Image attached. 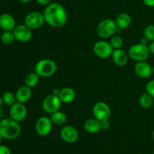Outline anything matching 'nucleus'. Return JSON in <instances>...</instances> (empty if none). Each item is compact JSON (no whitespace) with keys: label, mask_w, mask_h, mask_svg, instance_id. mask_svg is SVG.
<instances>
[{"label":"nucleus","mask_w":154,"mask_h":154,"mask_svg":"<svg viewBox=\"0 0 154 154\" xmlns=\"http://www.w3.org/2000/svg\"><path fill=\"white\" fill-rule=\"evenodd\" d=\"M135 74L141 79H147L153 74V66L146 61L137 62L134 67Z\"/></svg>","instance_id":"nucleus-14"},{"label":"nucleus","mask_w":154,"mask_h":154,"mask_svg":"<svg viewBox=\"0 0 154 154\" xmlns=\"http://www.w3.org/2000/svg\"><path fill=\"white\" fill-rule=\"evenodd\" d=\"M93 113L94 118L100 122H104V121H108L110 119L111 110L106 103L103 101H99L93 106Z\"/></svg>","instance_id":"nucleus-6"},{"label":"nucleus","mask_w":154,"mask_h":154,"mask_svg":"<svg viewBox=\"0 0 154 154\" xmlns=\"http://www.w3.org/2000/svg\"><path fill=\"white\" fill-rule=\"evenodd\" d=\"M58 96L62 103L70 104L72 101H75L76 98V93H75V91L72 88L65 87L60 90Z\"/></svg>","instance_id":"nucleus-18"},{"label":"nucleus","mask_w":154,"mask_h":154,"mask_svg":"<svg viewBox=\"0 0 154 154\" xmlns=\"http://www.w3.org/2000/svg\"><path fill=\"white\" fill-rule=\"evenodd\" d=\"M149 49H150V54H153L154 55V41L150 42V45H149Z\"/></svg>","instance_id":"nucleus-33"},{"label":"nucleus","mask_w":154,"mask_h":154,"mask_svg":"<svg viewBox=\"0 0 154 154\" xmlns=\"http://www.w3.org/2000/svg\"><path fill=\"white\" fill-rule=\"evenodd\" d=\"M111 57H112L114 63L119 66H123L126 65L128 60H129L128 54H126V51H123L121 48L114 50L112 54H111Z\"/></svg>","instance_id":"nucleus-16"},{"label":"nucleus","mask_w":154,"mask_h":154,"mask_svg":"<svg viewBox=\"0 0 154 154\" xmlns=\"http://www.w3.org/2000/svg\"><path fill=\"white\" fill-rule=\"evenodd\" d=\"M60 137L65 142L69 143H75L79 137L78 131L72 125L63 126L60 130Z\"/></svg>","instance_id":"nucleus-13"},{"label":"nucleus","mask_w":154,"mask_h":154,"mask_svg":"<svg viewBox=\"0 0 154 154\" xmlns=\"http://www.w3.org/2000/svg\"><path fill=\"white\" fill-rule=\"evenodd\" d=\"M144 37L149 42L154 41V25L147 26L144 30Z\"/></svg>","instance_id":"nucleus-27"},{"label":"nucleus","mask_w":154,"mask_h":154,"mask_svg":"<svg viewBox=\"0 0 154 154\" xmlns=\"http://www.w3.org/2000/svg\"><path fill=\"white\" fill-rule=\"evenodd\" d=\"M110 44L112 46V48H114V50L120 49L123 45V39L120 36L115 35V36H113L111 37Z\"/></svg>","instance_id":"nucleus-26"},{"label":"nucleus","mask_w":154,"mask_h":154,"mask_svg":"<svg viewBox=\"0 0 154 154\" xmlns=\"http://www.w3.org/2000/svg\"><path fill=\"white\" fill-rule=\"evenodd\" d=\"M143 2L148 7H154V0H143Z\"/></svg>","instance_id":"nucleus-30"},{"label":"nucleus","mask_w":154,"mask_h":154,"mask_svg":"<svg viewBox=\"0 0 154 154\" xmlns=\"http://www.w3.org/2000/svg\"><path fill=\"white\" fill-rule=\"evenodd\" d=\"M0 27L4 31H13L16 27V21L14 17L7 13L0 15Z\"/></svg>","instance_id":"nucleus-15"},{"label":"nucleus","mask_w":154,"mask_h":154,"mask_svg":"<svg viewBox=\"0 0 154 154\" xmlns=\"http://www.w3.org/2000/svg\"><path fill=\"white\" fill-rule=\"evenodd\" d=\"M139 104L144 109L150 108L153 104V98L147 92L143 93L139 98Z\"/></svg>","instance_id":"nucleus-22"},{"label":"nucleus","mask_w":154,"mask_h":154,"mask_svg":"<svg viewBox=\"0 0 154 154\" xmlns=\"http://www.w3.org/2000/svg\"><path fill=\"white\" fill-rule=\"evenodd\" d=\"M114 51V48L110 42L106 41H98L93 45V52L97 57L105 59L111 57Z\"/></svg>","instance_id":"nucleus-9"},{"label":"nucleus","mask_w":154,"mask_h":154,"mask_svg":"<svg viewBox=\"0 0 154 154\" xmlns=\"http://www.w3.org/2000/svg\"><path fill=\"white\" fill-rule=\"evenodd\" d=\"M102 124V129H107L110 127V123L108 121H104V122H101Z\"/></svg>","instance_id":"nucleus-32"},{"label":"nucleus","mask_w":154,"mask_h":154,"mask_svg":"<svg viewBox=\"0 0 154 154\" xmlns=\"http://www.w3.org/2000/svg\"><path fill=\"white\" fill-rule=\"evenodd\" d=\"M34 69L40 77H50L57 71V63L51 59H42L36 63Z\"/></svg>","instance_id":"nucleus-3"},{"label":"nucleus","mask_w":154,"mask_h":154,"mask_svg":"<svg viewBox=\"0 0 154 154\" xmlns=\"http://www.w3.org/2000/svg\"><path fill=\"white\" fill-rule=\"evenodd\" d=\"M9 115H10V118L16 122H22L26 117L27 110L23 104L16 102L10 107Z\"/></svg>","instance_id":"nucleus-12"},{"label":"nucleus","mask_w":154,"mask_h":154,"mask_svg":"<svg viewBox=\"0 0 154 154\" xmlns=\"http://www.w3.org/2000/svg\"><path fill=\"white\" fill-rule=\"evenodd\" d=\"M3 116H4V110L1 107H0V121L3 119Z\"/></svg>","instance_id":"nucleus-34"},{"label":"nucleus","mask_w":154,"mask_h":154,"mask_svg":"<svg viewBox=\"0 0 154 154\" xmlns=\"http://www.w3.org/2000/svg\"><path fill=\"white\" fill-rule=\"evenodd\" d=\"M62 101H60L58 95H56L52 94L49 95L45 98V99L42 101V108L44 111L46 113L52 114L55 112L60 110L61 107Z\"/></svg>","instance_id":"nucleus-8"},{"label":"nucleus","mask_w":154,"mask_h":154,"mask_svg":"<svg viewBox=\"0 0 154 154\" xmlns=\"http://www.w3.org/2000/svg\"><path fill=\"white\" fill-rule=\"evenodd\" d=\"M20 2H21L23 3H28L29 2H31L32 0H19Z\"/></svg>","instance_id":"nucleus-35"},{"label":"nucleus","mask_w":154,"mask_h":154,"mask_svg":"<svg viewBox=\"0 0 154 154\" xmlns=\"http://www.w3.org/2000/svg\"><path fill=\"white\" fill-rule=\"evenodd\" d=\"M152 137H153V140H154V129H153V132H152Z\"/></svg>","instance_id":"nucleus-37"},{"label":"nucleus","mask_w":154,"mask_h":154,"mask_svg":"<svg viewBox=\"0 0 154 154\" xmlns=\"http://www.w3.org/2000/svg\"><path fill=\"white\" fill-rule=\"evenodd\" d=\"M45 22L54 28L62 27L67 22L66 9L60 3H50L43 12Z\"/></svg>","instance_id":"nucleus-1"},{"label":"nucleus","mask_w":154,"mask_h":154,"mask_svg":"<svg viewBox=\"0 0 154 154\" xmlns=\"http://www.w3.org/2000/svg\"><path fill=\"white\" fill-rule=\"evenodd\" d=\"M50 118H51L53 124L56 125H63V124L66 123V119H67L66 113H64L62 111H60V110L52 113Z\"/></svg>","instance_id":"nucleus-21"},{"label":"nucleus","mask_w":154,"mask_h":154,"mask_svg":"<svg viewBox=\"0 0 154 154\" xmlns=\"http://www.w3.org/2000/svg\"><path fill=\"white\" fill-rule=\"evenodd\" d=\"M146 92L147 94L150 95L151 97H153L154 99V79H151L147 83L146 85Z\"/></svg>","instance_id":"nucleus-28"},{"label":"nucleus","mask_w":154,"mask_h":154,"mask_svg":"<svg viewBox=\"0 0 154 154\" xmlns=\"http://www.w3.org/2000/svg\"><path fill=\"white\" fill-rule=\"evenodd\" d=\"M14 35L13 31H4L1 35V41L5 45H10L14 42Z\"/></svg>","instance_id":"nucleus-24"},{"label":"nucleus","mask_w":154,"mask_h":154,"mask_svg":"<svg viewBox=\"0 0 154 154\" xmlns=\"http://www.w3.org/2000/svg\"><path fill=\"white\" fill-rule=\"evenodd\" d=\"M2 139H3V137H2V135H1V134H0V143H1V142H2Z\"/></svg>","instance_id":"nucleus-38"},{"label":"nucleus","mask_w":154,"mask_h":154,"mask_svg":"<svg viewBox=\"0 0 154 154\" xmlns=\"http://www.w3.org/2000/svg\"><path fill=\"white\" fill-rule=\"evenodd\" d=\"M115 22L118 29H126L130 26L132 18L129 14L120 13L116 18Z\"/></svg>","instance_id":"nucleus-20"},{"label":"nucleus","mask_w":154,"mask_h":154,"mask_svg":"<svg viewBox=\"0 0 154 154\" xmlns=\"http://www.w3.org/2000/svg\"><path fill=\"white\" fill-rule=\"evenodd\" d=\"M13 33L14 35L15 39L20 42H28L31 40L32 33L31 29L29 28L25 24H19L16 26L13 30Z\"/></svg>","instance_id":"nucleus-11"},{"label":"nucleus","mask_w":154,"mask_h":154,"mask_svg":"<svg viewBox=\"0 0 154 154\" xmlns=\"http://www.w3.org/2000/svg\"><path fill=\"white\" fill-rule=\"evenodd\" d=\"M153 154H154V150H153Z\"/></svg>","instance_id":"nucleus-39"},{"label":"nucleus","mask_w":154,"mask_h":154,"mask_svg":"<svg viewBox=\"0 0 154 154\" xmlns=\"http://www.w3.org/2000/svg\"><path fill=\"white\" fill-rule=\"evenodd\" d=\"M38 3L42 5H48L51 3V0H36Z\"/></svg>","instance_id":"nucleus-31"},{"label":"nucleus","mask_w":154,"mask_h":154,"mask_svg":"<svg viewBox=\"0 0 154 154\" xmlns=\"http://www.w3.org/2000/svg\"><path fill=\"white\" fill-rule=\"evenodd\" d=\"M118 30L115 21L111 19H105L99 23L96 28V33L99 37L108 39L112 37Z\"/></svg>","instance_id":"nucleus-4"},{"label":"nucleus","mask_w":154,"mask_h":154,"mask_svg":"<svg viewBox=\"0 0 154 154\" xmlns=\"http://www.w3.org/2000/svg\"><path fill=\"white\" fill-rule=\"evenodd\" d=\"M0 154H11V152L8 146L0 144Z\"/></svg>","instance_id":"nucleus-29"},{"label":"nucleus","mask_w":154,"mask_h":154,"mask_svg":"<svg viewBox=\"0 0 154 154\" xmlns=\"http://www.w3.org/2000/svg\"><path fill=\"white\" fill-rule=\"evenodd\" d=\"M15 98H16L17 102L25 104L32 97V90L30 88L27 86H21L15 92Z\"/></svg>","instance_id":"nucleus-17"},{"label":"nucleus","mask_w":154,"mask_h":154,"mask_svg":"<svg viewBox=\"0 0 154 154\" xmlns=\"http://www.w3.org/2000/svg\"><path fill=\"white\" fill-rule=\"evenodd\" d=\"M45 22V20L43 13L39 11L29 12L24 19V24L32 30L40 28L43 26Z\"/></svg>","instance_id":"nucleus-7"},{"label":"nucleus","mask_w":154,"mask_h":154,"mask_svg":"<svg viewBox=\"0 0 154 154\" xmlns=\"http://www.w3.org/2000/svg\"><path fill=\"white\" fill-rule=\"evenodd\" d=\"M3 104V101H2V98L1 96H0V107H2V105Z\"/></svg>","instance_id":"nucleus-36"},{"label":"nucleus","mask_w":154,"mask_h":154,"mask_svg":"<svg viewBox=\"0 0 154 154\" xmlns=\"http://www.w3.org/2000/svg\"><path fill=\"white\" fill-rule=\"evenodd\" d=\"M84 128L87 132L90 134H96L102 129V124L100 121L96 119V118H93L87 119L84 122Z\"/></svg>","instance_id":"nucleus-19"},{"label":"nucleus","mask_w":154,"mask_h":154,"mask_svg":"<svg viewBox=\"0 0 154 154\" xmlns=\"http://www.w3.org/2000/svg\"><path fill=\"white\" fill-rule=\"evenodd\" d=\"M39 78H40V76H39L36 72H30V73H29L28 75L26 76L25 80H24L25 85L30 88L35 87V86L37 85L38 83Z\"/></svg>","instance_id":"nucleus-23"},{"label":"nucleus","mask_w":154,"mask_h":154,"mask_svg":"<svg viewBox=\"0 0 154 154\" xmlns=\"http://www.w3.org/2000/svg\"><path fill=\"white\" fill-rule=\"evenodd\" d=\"M21 132L20 125L11 118H5L0 121V134L4 139L14 140Z\"/></svg>","instance_id":"nucleus-2"},{"label":"nucleus","mask_w":154,"mask_h":154,"mask_svg":"<svg viewBox=\"0 0 154 154\" xmlns=\"http://www.w3.org/2000/svg\"><path fill=\"white\" fill-rule=\"evenodd\" d=\"M35 131L38 135L45 137L51 132L53 122L51 118L48 116H41L35 122Z\"/></svg>","instance_id":"nucleus-10"},{"label":"nucleus","mask_w":154,"mask_h":154,"mask_svg":"<svg viewBox=\"0 0 154 154\" xmlns=\"http://www.w3.org/2000/svg\"><path fill=\"white\" fill-rule=\"evenodd\" d=\"M129 56L136 62L146 61L150 56V49L147 45L139 43L132 45L129 49Z\"/></svg>","instance_id":"nucleus-5"},{"label":"nucleus","mask_w":154,"mask_h":154,"mask_svg":"<svg viewBox=\"0 0 154 154\" xmlns=\"http://www.w3.org/2000/svg\"><path fill=\"white\" fill-rule=\"evenodd\" d=\"M3 101V104H5L7 106H12L17 102L16 98H15V95L10 91L5 92L2 96Z\"/></svg>","instance_id":"nucleus-25"}]
</instances>
